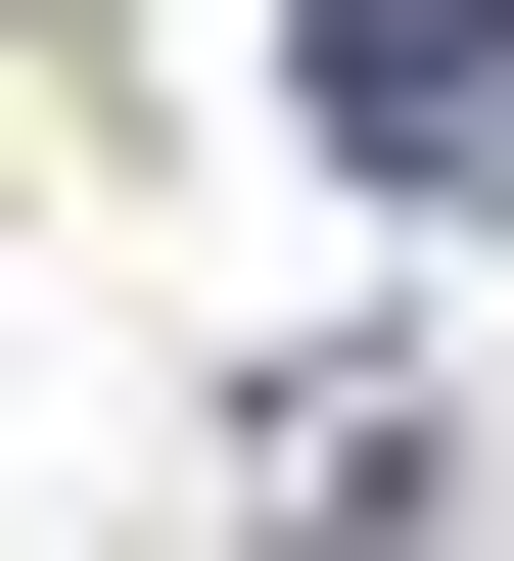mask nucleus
Returning <instances> with one entry per match:
<instances>
[{
    "label": "nucleus",
    "mask_w": 514,
    "mask_h": 561,
    "mask_svg": "<svg viewBox=\"0 0 514 561\" xmlns=\"http://www.w3.org/2000/svg\"><path fill=\"white\" fill-rule=\"evenodd\" d=\"M328 140L375 187H514V0H328Z\"/></svg>",
    "instance_id": "f257e3e1"
}]
</instances>
